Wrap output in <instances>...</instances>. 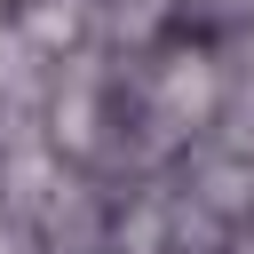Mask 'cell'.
Instances as JSON below:
<instances>
[{
  "label": "cell",
  "instance_id": "cell-1",
  "mask_svg": "<svg viewBox=\"0 0 254 254\" xmlns=\"http://www.w3.org/2000/svg\"><path fill=\"white\" fill-rule=\"evenodd\" d=\"M222 87H230V79H222V64H214L206 48H175V56L159 64V87H151V95H159V119H167V127H198V119L222 103Z\"/></svg>",
  "mask_w": 254,
  "mask_h": 254
}]
</instances>
